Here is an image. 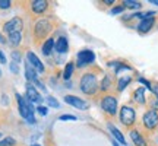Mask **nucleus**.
<instances>
[{"mask_svg": "<svg viewBox=\"0 0 158 146\" xmlns=\"http://www.w3.org/2000/svg\"><path fill=\"white\" fill-rule=\"evenodd\" d=\"M104 5H106V6H113L114 5V0H104Z\"/></svg>", "mask_w": 158, "mask_h": 146, "instance_id": "obj_37", "label": "nucleus"}, {"mask_svg": "<svg viewBox=\"0 0 158 146\" xmlns=\"http://www.w3.org/2000/svg\"><path fill=\"white\" fill-rule=\"evenodd\" d=\"M73 70H75V64L73 63H68L66 64V67H64V70H63V78L66 79H70V76L73 75Z\"/></svg>", "mask_w": 158, "mask_h": 146, "instance_id": "obj_24", "label": "nucleus"}, {"mask_svg": "<svg viewBox=\"0 0 158 146\" xmlns=\"http://www.w3.org/2000/svg\"><path fill=\"white\" fill-rule=\"evenodd\" d=\"M48 6H50L48 2H45V0H32L31 2V10L35 15H43L48 10Z\"/></svg>", "mask_w": 158, "mask_h": 146, "instance_id": "obj_12", "label": "nucleus"}, {"mask_svg": "<svg viewBox=\"0 0 158 146\" xmlns=\"http://www.w3.org/2000/svg\"><path fill=\"white\" fill-rule=\"evenodd\" d=\"M113 86H114V80L110 75H106L102 78V80L100 82V91H102V92H108Z\"/></svg>", "mask_w": 158, "mask_h": 146, "instance_id": "obj_18", "label": "nucleus"}, {"mask_svg": "<svg viewBox=\"0 0 158 146\" xmlns=\"http://www.w3.org/2000/svg\"><path fill=\"white\" fill-rule=\"evenodd\" d=\"M18 102V108L19 112L23 118H27L28 123H35V117H34V102H31L28 98H23L21 94H15Z\"/></svg>", "mask_w": 158, "mask_h": 146, "instance_id": "obj_2", "label": "nucleus"}, {"mask_svg": "<svg viewBox=\"0 0 158 146\" xmlns=\"http://www.w3.org/2000/svg\"><path fill=\"white\" fill-rule=\"evenodd\" d=\"M22 28H23V21H22V18H19V16L12 18L10 21H7L3 25V31L7 35L13 34V32H22Z\"/></svg>", "mask_w": 158, "mask_h": 146, "instance_id": "obj_7", "label": "nucleus"}, {"mask_svg": "<svg viewBox=\"0 0 158 146\" xmlns=\"http://www.w3.org/2000/svg\"><path fill=\"white\" fill-rule=\"evenodd\" d=\"M79 86H81V91L84 94H86V95H95L97 92H98V89H100V82H98L97 75L91 72L82 75Z\"/></svg>", "mask_w": 158, "mask_h": 146, "instance_id": "obj_1", "label": "nucleus"}, {"mask_svg": "<svg viewBox=\"0 0 158 146\" xmlns=\"http://www.w3.org/2000/svg\"><path fill=\"white\" fill-rule=\"evenodd\" d=\"M138 82H141V83H143V86L147 88V89H152V82H149V80H147L145 78H139L138 79Z\"/></svg>", "mask_w": 158, "mask_h": 146, "instance_id": "obj_28", "label": "nucleus"}, {"mask_svg": "<svg viewBox=\"0 0 158 146\" xmlns=\"http://www.w3.org/2000/svg\"><path fill=\"white\" fill-rule=\"evenodd\" d=\"M123 10H124L123 5H118V6H114L113 9H111V13H113V15H117V13H122Z\"/></svg>", "mask_w": 158, "mask_h": 146, "instance_id": "obj_31", "label": "nucleus"}, {"mask_svg": "<svg viewBox=\"0 0 158 146\" xmlns=\"http://www.w3.org/2000/svg\"><path fill=\"white\" fill-rule=\"evenodd\" d=\"M129 136H130V140L133 142L135 146H148V140L138 129H130Z\"/></svg>", "mask_w": 158, "mask_h": 146, "instance_id": "obj_10", "label": "nucleus"}, {"mask_svg": "<svg viewBox=\"0 0 158 146\" xmlns=\"http://www.w3.org/2000/svg\"><path fill=\"white\" fill-rule=\"evenodd\" d=\"M5 63H6V57L3 54V51L0 50V64H5Z\"/></svg>", "mask_w": 158, "mask_h": 146, "instance_id": "obj_36", "label": "nucleus"}, {"mask_svg": "<svg viewBox=\"0 0 158 146\" xmlns=\"http://www.w3.org/2000/svg\"><path fill=\"white\" fill-rule=\"evenodd\" d=\"M151 3H154V5L158 6V0H151Z\"/></svg>", "mask_w": 158, "mask_h": 146, "instance_id": "obj_39", "label": "nucleus"}, {"mask_svg": "<svg viewBox=\"0 0 158 146\" xmlns=\"http://www.w3.org/2000/svg\"><path fill=\"white\" fill-rule=\"evenodd\" d=\"M54 50H56L57 53H60V54L68 53V50H69L68 38H66V37H59V39H57L56 44H54Z\"/></svg>", "mask_w": 158, "mask_h": 146, "instance_id": "obj_15", "label": "nucleus"}, {"mask_svg": "<svg viewBox=\"0 0 158 146\" xmlns=\"http://www.w3.org/2000/svg\"><path fill=\"white\" fill-rule=\"evenodd\" d=\"M0 137H2V133H0Z\"/></svg>", "mask_w": 158, "mask_h": 146, "instance_id": "obj_42", "label": "nucleus"}, {"mask_svg": "<svg viewBox=\"0 0 158 146\" xmlns=\"http://www.w3.org/2000/svg\"><path fill=\"white\" fill-rule=\"evenodd\" d=\"M60 120H63V121H66V120L75 121V120H78V118L75 117V116H72V114H63V116H60Z\"/></svg>", "mask_w": 158, "mask_h": 146, "instance_id": "obj_30", "label": "nucleus"}, {"mask_svg": "<svg viewBox=\"0 0 158 146\" xmlns=\"http://www.w3.org/2000/svg\"><path fill=\"white\" fill-rule=\"evenodd\" d=\"M27 62H28L29 64H31V66H32V67H34L38 73L44 72V64L41 63V60L35 56L32 51H28V53H27Z\"/></svg>", "mask_w": 158, "mask_h": 146, "instance_id": "obj_13", "label": "nucleus"}, {"mask_svg": "<svg viewBox=\"0 0 158 146\" xmlns=\"http://www.w3.org/2000/svg\"><path fill=\"white\" fill-rule=\"evenodd\" d=\"M37 73L38 72L28 62H25V76H27V79H28L29 82H35L37 80Z\"/></svg>", "mask_w": 158, "mask_h": 146, "instance_id": "obj_20", "label": "nucleus"}, {"mask_svg": "<svg viewBox=\"0 0 158 146\" xmlns=\"http://www.w3.org/2000/svg\"><path fill=\"white\" fill-rule=\"evenodd\" d=\"M151 92L154 94L155 98H158V82H152V89H151Z\"/></svg>", "mask_w": 158, "mask_h": 146, "instance_id": "obj_33", "label": "nucleus"}, {"mask_svg": "<svg viewBox=\"0 0 158 146\" xmlns=\"http://www.w3.org/2000/svg\"><path fill=\"white\" fill-rule=\"evenodd\" d=\"M118 118H120V123L123 124L124 127H127L129 130L133 129V126L136 123V111L129 105H123L120 108Z\"/></svg>", "mask_w": 158, "mask_h": 146, "instance_id": "obj_4", "label": "nucleus"}, {"mask_svg": "<svg viewBox=\"0 0 158 146\" xmlns=\"http://www.w3.org/2000/svg\"><path fill=\"white\" fill-rule=\"evenodd\" d=\"M45 102H47L50 107L59 108V101H57L56 98H53V96H47V98H45Z\"/></svg>", "mask_w": 158, "mask_h": 146, "instance_id": "obj_27", "label": "nucleus"}, {"mask_svg": "<svg viewBox=\"0 0 158 146\" xmlns=\"http://www.w3.org/2000/svg\"><path fill=\"white\" fill-rule=\"evenodd\" d=\"M142 126L148 132H154L158 127V112L154 110H147L142 116Z\"/></svg>", "mask_w": 158, "mask_h": 146, "instance_id": "obj_5", "label": "nucleus"}, {"mask_svg": "<svg viewBox=\"0 0 158 146\" xmlns=\"http://www.w3.org/2000/svg\"><path fill=\"white\" fill-rule=\"evenodd\" d=\"M0 76H2V70H0Z\"/></svg>", "mask_w": 158, "mask_h": 146, "instance_id": "obj_41", "label": "nucleus"}, {"mask_svg": "<svg viewBox=\"0 0 158 146\" xmlns=\"http://www.w3.org/2000/svg\"><path fill=\"white\" fill-rule=\"evenodd\" d=\"M108 129H110V132H111V135H113L114 140L118 142L120 145H126V139H124V136L122 135V132L116 127V126H113L111 123H108Z\"/></svg>", "mask_w": 158, "mask_h": 146, "instance_id": "obj_17", "label": "nucleus"}, {"mask_svg": "<svg viewBox=\"0 0 158 146\" xmlns=\"http://www.w3.org/2000/svg\"><path fill=\"white\" fill-rule=\"evenodd\" d=\"M25 92H27V98H28L31 102H41L43 98L38 94V91L35 89V86L32 83H27L25 86Z\"/></svg>", "mask_w": 158, "mask_h": 146, "instance_id": "obj_14", "label": "nucleus"}, {"mask_svg": "<svg viewBox=\"0 0 158 146\" xmlns=\"http://www.w3.org/2000/svg\"><path fill=\"white\" fill-rule=\"evenodd\" d=\"M16 142L13 137H5L3 140H0V146H15Z\"/></svg>", "mask_w": 158, "mask_h": 146, "instance_id": "obj_25", "label": "nucleus"}, {"mask_svg": "<svg viewBox=\"0 0 158 146\" xmlns=\"http://www.w3.org/2000/svg\"><path fill=\"white\" fill-rule=\"evenodd\" d=\"M0 44H6V38H3L2 34H0Z\"/></svg>", "mask_w": 158, "mask_h": 146, "instance_id": "obj_38", "label": "nucleus"}, {"mask_svg": "<svg viewBox=\"0 0 158 146\" xmlns=\"http://www.w3.org/2000/svg\"><path fill=\"white\" fill-rule=\"evenodd\" d=\"M95 60V54L91 50H81L78 53V67H85Z\"/></svg>", "mask_w": 158, "mask_h": 146, "instance_id": "obj_8", "label": "nucleus"}, {"mask_svg": "<svg viewBox=\"0 0 158 146\" xmlns=\"http://www.w3.org/2000/svg\"><path fill=\"white\" fill-rule=\"evenodd\" d=\"M34 146H38V145H34Z\"/></svg>", "mask_w": 158, "mask_h": 146, "instance_id": "obj_43", "label": "nucleus"}, {"mask_svg": "<svg viewBox=\"0 0 158 146\" xmlns=\"http://www.w3.org/2000/svg\"><path fill=\"white\" fill-rule=\"evenodd\" d=\"M130 82H132V76H123V78H120L117 80V83H116V89H117V92L124 91L127 86H129Z\"/></svg>", "mask_w": 158, "mask_h": 146, "instance_id": "obj_22", "label": "nucleus"}, {"mask_svg": "<svg viewBox=\"0 0 158 146\" xmlns=\"http://www.w3.org/2000/svg\"><path fill=\"white\" fill-rule=\"evenodd\" d=\"M37 110H38V112L41 114V116H47V112H48L47 107H43V105H40V107H37Z\"/></svg>", "mask_w": 158, "mask_h": 146, "instance_id": "obj_34", "label": "nucleus"}, {"mask_svg": "<svg viewBox=\"0 0 158 146\" xmlns=\"http://www.w3.org/2000/svg\"><path fill=\"white\" fill-rule=\"evenodd\" d=\"M53 50H54V39L53 38L45 39L44 43H43V45H41V51H43V54H44V56H50Z\"/></svg>", "mask_w": 158, "mask_h": 146, "instance_id": "obj_19", "label": "nucleus"}, {"mask_svg": "<svg viewBox=\"0 0 158 146\" xmlns=\"http://www.w3.org/2000/svg\"><path fill=\"white\" fill-rule=\"evenodd\" d=\"M9 67H10V70L13 73H18L19 72V67H18V63H10V66H9Z\"/></svg>", "mask_w": 158, "mask_h": 146, "instance_id": "obj_35", "label": "nucleus"}, {"mask_svg": "<svg viewBox=\"0 0 158 146\" xmlns=\"http://www.w3.org/2000/svg\"><path fill=\"white\" fill-rule=\"evenodd\" d=\"M12 59H13V63H19L21 62V59H22V54L19 53V51H12Z\"/></svg>", "mask_w": 158, "mask_h": 146, "instance_id": "obj_29", "label": "nucleus"}, {"mask_svg": "<svg viewBox=\"0 0 158 146\" xmlns=\"http://www.w3.org/2000/svg\"><path fill=\"white\" fill-rule=\"evenodd\" d=\"M10 5V0H0V9H9Z\"/></svg>", "mask_w": 158, "mask_h": 146, "instance_id": "obj_32", "label": "nucleus"}, {"mask_svg": "<svg viewBox=\"0 0 158 146\" xmlns=\"http://www.w3.org/2000/svg\"><path fill=\"white\" fill-rule=\"evenodd\" d=\"M123 7L124 9H133V10H138L142 7V3L139 2H135V0H123Z\"/></svg>", "mask_w": 158, "mask_h": 146, "instance_id": "obj_23", "label": "nucleus"}, {"mask_svg": "<svg viewBox=\"0 0 158 146\" xmlns=\"http://www.w3.org/2000/svg\"><path fill=\"white\" fill-rule=\"evenodd\" d=\"M149 110H154V111H157L158 112V98H155V96H151L149 98Z\"/></svg>", "mask_w": 158, "mask_h": 146, "instance_id": "obj_26", "label": "nucleus"}, {"mask_svg": "<svg viewBox=\"0 0 158 146\" xmlns=\"http://www.w3.org/2000/svg\"><path fill=\"white\" fill-rule=\"evenodd\" d=\"M155 22H157L155 16H154V18H148V19H142L141 22L138 23L136 29H138V32H139V34H148V32H149V31L155 26Z\"/></svg>", "mask_w": 158, "mask_h": 146, "instance_id": "obj_9", "label": "nucleus"}, {"mask_svg": "<svg viewBox=\"0 0 158 146\" xmlns=\"http://www.w3.org/2000/svg\"><path fill=\"white\" fill-rule=\"evenodd\" d=\"M113 146H118V142H116V140H113Z\"/></svg>", "mask_w": 158, "mask_h": 146, "instance_id": "obj_40", "label": "nucleus"}, {"mask_svg": "<svg viewBox=\"0 0 158 146\" xmlns=\"http://www.w3.org/2000/svg\"><path fill=\"white\" fill-rule=\"evenodd\" d=\"M133 101L136 102V104H139V105H143L145 102H147V96H145V88H136L135 91H133Z\"/></svg>", "mask_w": 158, "mask_h": 146, "instance_id": "obj_16", "label": "nucleus"}, {"mask_svg": "<svg viewBox=\"0 0 158 146\" xmlns=\"http://www.w3.org/2000/svg\"><path fill=\"white\" fill-rule=\"evenodd\" d=\"M117 98L113 95H106L101 99V108L104 112H107L108 116L114 117L117 114Z\"/></svg>", "mask_w": 158, "mask_h": 146, "instance_id": "obj_6", "label": "nucleus"}, {"mask_svg": "<svg viewBox=\"0 0 158 146\" xmlns=\"http://www.w3.org/2000/svg\"><path fill=\"white\" fill-rule=\"evenodd\" d=\"M64 102L69 104V105H72V107L78 108V110H86L88 108V102L84 101L82 98H78V96H73V95H68L64 96Z\"/></svg>", "mask_w": 158, "mask_h": 146, "instance_id": "obj_11", "label": "nucleus"}, {"mask_svg": "<svg viewBox=\"0 0 158 146\" xmlns=\"http://www.w3.org/2000/svg\"><path fill=\"white\" fill-rule=\"evenodd\" d=\"M7 43L12 47H18V45L22 43V32H13V34L7 35Z\"/></svg>", "mask_w": 158, "mask_h": 146, "instance_id": "obj_21", "label": "nucleus"}, {"mask_svg": "<svg viewBox=\"0 0 158 146\" xmlns=\"http://www.w3.org/2000/svg\"><path fill=\"white\" fill-rule=\"evenodd\" d=\"M53 29V23L50 19L47 18H40L38 21H35L34 23V37L37 41L40 39H44L45 37H48Z\"/></svg>", "mask_w": 158, "mask_h": 146, "instance_id": "obj_3", "label": "nucleus"}]
</instances>
